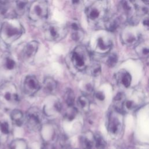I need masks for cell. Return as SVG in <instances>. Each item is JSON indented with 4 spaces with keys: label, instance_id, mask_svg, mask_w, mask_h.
Returning <instances> with one entry per match:
<instances>
[{
    "label": "cell",
    "instance_id": "19",
    "mask_svg": "<svg viewBox=\"0 0 149 149\" xmlns=\"http://www.w3.org/2000/svg\"><path fill=\"white\" fill-rule=\"evenodd\" d=\"M80 143L83 149H92L94 143V135L91 133H85L80 138Z\"/></svg>",
    "mask_w": 149,
    "mask_h": 149
},
{
    "label": "cell",
    "instance_id": "12",
    "mask_svg": "<svg viewBox=\"0 0 149 149\" xmlns=\"http://www.w3.org/2000/svg\"><path fill=\"white\" fill-rule=\"evenodd\" d=\"M125 22V20L119 14L116 13L111 16H108L104 21V24L109 32H115Z\"/></svg>",
    "mask_w": 149,
    "mask_h": 149
},
{
    "label": "cell",
    "instance_id": "28",
    "mask_svg": "<svg viewBox=\"0 0 149 149\" xmlns=\"http://www.w3.org/2000/svg\"><path fill=\"white\" fill-rule=\"evenodd\" d=\"M118 62V56L115 53L110 54L106 61V63L109 67H113Z\"/></svg>",
    "mask_w": 149,
    "mask_h": 149
},
{
    "label": "cell",
    "instance_id": "29",
    "mask_svg": "<svg viewBox=\"0 0 149 149\" xmlns=\"http://www.w3.org/2000/svg\"><path fill=\"white\" fill-rule=\"evenodd\" d=\"M69 107V109L66 111V112L65 113V118L68 120H72L75 118V116L77 113V111L76 108H75L73 106Z\"/></svg>",
    "mask_w": 149,
    "mask_h": 149
},
{
    "label": "cell",
    "instance_id": "3",
    "mask_svg": "<svg viewBox=\"0 0 149 149\" xmlns=\"http://www.w3.org/2000/svg\"><path fill=\"white\" fill-rule=\"evenodd\" d=\"M19 97L15 85L5 81L0 86V108L8 111L13 109L19 102Z\"/></svg>",
    "mask_w": 149,
    "mask_h": 149
},
{
    "label": "cell",
    "instance_id": "21",
    "mask_svg": "<svg viewBox=\"0 0 149 149\" xmlns=\"http://www.w3.org/2000/svg\"><path fill=\"white\" fill-rule=\"evenodd\" d=\"M10 129L9 124L4 120L0 121V142L4 143L9 136Z\"/></svg>",
    "mask_w": 149,
    "mask_h": 149
},
{
    "label": "cell",
    "instance_id": "1",
    "mask_svg": "<svg viewBox=\"0 0 149 149\" xmlns=\"http://www.w3.org/2000/svg\"><path fill=\"white\" fill-rule=\"evenodd\" d=\"M20 22L15 17L6 19L0 29V38L6 45H10L20 38L24 33Z\"/></svg>",
    "mask_w": 149,
    "mask_h": 149
},
{
    "label": "cell",
    "instance_id": "17",
    "mask_svg": "<svg viewBox=\"0 0 149 149\" xmlns=\"http://www.w3.org/2000/svg\"><path fill=\"white\" fill-rule=\"evenodd\" d=\"M135 51L138 56L141 58H147L149 57V42L140 41L135 47Z\"/></svg>",
    "mask_w": 149,
    "mask_h": 149
},
{
    "label": "cell",
    "instance_id": "7",
    "mask_svg": "<svg viewBox=\"0 0 149 149\" xmlns=\"http://www.w3.org/2000/svg\"><path fill=\"white\" fill-rule=\"evenodd\" d=\"M48 15V5L47 1L37 0L34 1L29 8V17L34 22L46 19Z\"/></svg>",
    "mask_w": 149,
    "mask_h": 149
},
{
    "label": "cell",
    "instance_id": "15",
    "mask_svg": "<svg viewBox=\"0 0 149 149\" xmlns=\"http://www.w3.org/2000/svg\"><path fill=\"white\" fill-rule=\"evenodd\" d=\"M39 47L38 41L33 40L27 42L23 49V57L26 61H32L36 56Z\"/></svg>",
    "mask_w": 149,
    "mask_h": 149
},
{
    "label": "cell",
    "instance_id": "26",
    "mask_svg": "<svg viewBox=\"0 0 149 149\" xmlns=\"http://www.w3.org/2000/svg\"><path fill=\"white\" fill-rule=\"evenodd\" d=\"M94 143L96 147L98 149H104L106 146V143L103 137L98 133L94 135Z\"/></svg>",
    "mask_w": 149,
    "mask_h": 149
},
{
    "label": "cell",
    "instance_id": "4",
    "mask_svg": "<svg viewBox=\"0 0 149 149\" xmlns=\"http://www.w3.org/2000/svg\"><path fill=\"white\" fill-rule=\"evenodd\" d=\"M91 44L94 52L100 54H105L112 48V40L109 33L100 31L93 37Z\"/></svg>",
    "mask_w": 149,
    "mask_h": 149
},
{
    "label": "cell",
    "instance_id": "2",
    "mask_svg": "<svg viewBox=\"0 0 149 149\" xmlns=\"http://www.w3.org/2000/svg\"><path fill=\"white\" fill-rule=\"evenodd\" d=\"M109 3L108 0H95L86 10L87 21L91 25L104 22L108 16Z\"/></svg>",
    "mask_w": 149,
    "mask_h": 149
},
{
    "label": "cell",
    "instance_id": "6",
    "mask_svg": "<svg viewBox=\"0 0 149 149\" xmlns=\"http://www.w3.org/2000/svg\"><path fill=\"white\" fill-rule=\"evenodd\" d=\"M137 6L131 0H121L118 6V14L125 22L135 23L139 16L137 13Z\"/></svg>",
    "mask_w": 149,
    "mask_h": 149
},
{
    "label": "cell",
    "instance_id": "35",
    "mask_svg": "<svg viewBox=\"0 0 149 149\" xmlns=\"http://www.w3.org/2000/svg\"><path fill=\"white\" fill-rule=\"evenodd\" d=\"M0 149H2V143L0 142Z\"/></svg>",
    "mask_w": 149,
    "mask_h": 149
},
{
    "label": "cell",
    "instance_id": "9",
    "mask_svg": "<svg viewBox=\"0 0 149 149\" xmlns=\"http://www.w3.org/2000/svg\"><path fill=\"white\" fill-rule=\"evenodd\" d=\"M42 113L36 108H30L26 115V123L27 127L32 131L37 132L40 130L42 126Z\"/></svg>",
    "mask_w": 149,
    "mask_h": 149
},
{
    "label": "cell",
    "instance_id": "11",
    "mask_svg": "<svg viewBox=\"0 0 149 149\" xmlns=\"http://www.w3.org/2000/svg\"><path fill=\"white\" fill-rule=\"evenodd\" d=\"M120 40L122 42L128 47H135L141 41V35L134 27H125L121 32Z\"/></svg>",
    "mask_w": 149,
    "mask_h": 149
},
{
    "label": "cell",
    "instance_id": "14",
    "mask_svg": "<svg viewBox=\"0 0 149 149\" xmlns=\"http://www.w3.org/2000/svg\"><path fill=\"white\" fill-rule=\"evenodd\" d=\"M40 84L35 76H28L24 81L23 89L24 93L28 95L35 94L40 89Z\"/></svg>",
    "mask_w": 149,
    "mask_h": 149
},
{
    "label": "cell",
    "instance_id": "20",
    "mask_svg": "<svg viewBox=\"0 0 149 149\" xmlns=\"http://www.w3.org/2000/svg\"><path fill=\"white\" fill-rule=\"evenodd\" d=\"M29 8V0L16 1L14 8V11L16 15L22 16Z\"/></svg>",
    "mask_w": 149,
    "mask_h": 149
},
{
    "label": "cell",
    "instance_id": "13",
    "mask_svg": "<svg viewBox=\"0 0 149 149\" xmlns=\"http://www.w3.org/2000/svg\"><path fill=\"white\" fill-rule=\"evenodd\" d=\"M17 67L14 58L9 54H6L0 59V69L8 74H13Z\"/></svg>",
    "mask_w": 149,
    "mask_h": 149
},
{
    "label": "cell",
    "instance_id": "36",
    "mask_svg": "<svg viewBox=\"0 0 149 149\" xmlns=\"http://www.w3.org/2000/svg\"><path fill=\"white\" fill-rule=\"evenodd\" d=\"M119 149H126V148H125V147H120Z\"/></svg>",
    "mask_w": 149,
    "mask_h": 149
},
{
    "label": "cell",
    "instance_id": "18",
    "mask_svg": "<svg viewBox=\"0 0 149 149\" xmlns=\"http://www.w3.org/2000/svg\"><path fill=\"white\" fill-rule=\"evenodd\" d=\"M116 80L118 83L123 86L125 87H128L130 86L132 81L131 75L129 72L125 70H120L116 74Z\"/></svg>",
    "mask_w": 149,
    "mask_h": 149
},
{
    "label": "cell",
    "instance_id": "30",
    "mask_svg": "<svg viewBox=\"0 0 149 149\" xmlns=\"http://www.w3.org/2000/svg\"><path fill=\"white\" fill-rule=\"evenodd\" d=\"M143 26L146 29L149 30V15H146L142 20Z\"/></svg>",
    "mask_w": 149,
    "mask_h": 149
},
{
    "label": "cell",
    "instance_id": "23",
    "mask_svg": "<svg viewBox=\"0 0 149 149\" xmlns=\"http://www.w3.org/2000/svg\"><path fill=\"white\" fill-rule=\"evenodd\" d=\"M10 117L13 123L16 126H20L23 123V114L22 112L19 109H13L11 112Z\"/></svg>",
    "mask_w": 149,
    "mask_h": 149
},
{
    "label": "cell",
    "instance_id": "24",
    "mask_svg": "<svg viewBox=\"0 0 149 149\" xmlns=\"http://www.w3.org/2000/svg\"><path fill=\"white\" fill-rule=\"evenodd\" d=\"M78 107L84 112H88L90 109V101L87 97L82 95L79 97L77 101Z\"/></svg>",
    "mask_w": 149,
    "mask_h": 149
},
{
    "label": "cell",
    "instance_id": "31",
    "mask_svg": "<svg viewBox=\"0 0 149 149\" xmlns=\"http://www.w3.org/2000/svg\"><path fill=\"white\" fill-rule=\"evenodd\" d=\"M72 5L74 8H79L82 5L83 0H70Z\"/></svg>",
    "mask_w": 149,
    "mask_h": 149
},
{
    "label": "cell",
    "instance_id": "34",
    "mask_svg": "<svg viewBox=\"0 0 149 149\" xmlns=\"http://www.w3.org/2000/svg\"><path fill=\"white\" fill-rule=\"evenodd\" d=\"M144 3H147V4H149V0H141Z\"/></svg>",
    "mask_w": 149,
    "mask_h": 149
},
{
    "label": "cell",
    "instance_id": "25",
    "mask_svg": "<svg viewBox=\"0 0 149 149\" xmlns=\"http://www.w3.org/2000/svg\"><path fill=\"white\" fill-rule=\"evenodd\" d=\"M74 94L71 89H68L64 95L65 101L69 107H72L74 102Z\"/></svg>",
    "mask_w": 149,
    "mask_h": 149
},
{
    "label": "cell",
    "instance_id": "22",
    "mask_svg": "<svg viewBox=\"0 0 149 149\" xmlns=\"http://www.w3.org/2000/svg\"><path fill=\"white\" fill-rule=\"evenodd\" d=\"M43 87L45 93L48 94L52 93L56 88V82L53 78L47 77L44 80Z\"/></svg>",
    "mask_w": 149,
    "mask_h": 149
},
{
    "label": "cell",
    "instance_id": "16",
    "mask_svg": "<svg viewBox=\"0 0 149 149\" xmlns=\"http://www.w3.org/2000/svg\"><path fill=\"white\" fill-rule=\"evenodd\" d=\"M69 28L72 38L77 42L81 41L84 38V32L77 20H73L70 23Z\"/></svg>",
    "mask_w": 149,
    "mask_h": 149
},
{
    "label": "cell",
    "instance_id": "27",
    "mask_svg": "<svg viewBox=\"0 0 149 149\" xmlns=\"http://www.w3.org/2000/svg\"><path fill=\"white\" fill-rule=\"evenodd\" d=\"M90 74L94 76H98L101 73V66L98 63H93L90 67Z\"/></svg>",
    "mask_w": 149,
    "mask_h": 149
},
{
    "label": "cell",
    "instance_id": "10",
    "mask_svg": "<svg viewBox=\"0 0 149 149\" xmlns=\"http://www.w3.org/2000/svg\"><path fill=\"white\" fill-rule=\"evenodd\" d=\"M67 33L65 28L55 23H50L44 29V38L46 40L57 42L63 39Z\"/></svg>",
    "mask_w": 149,
    "mask_h": 149
},
{
    "label": "cell",
    "instance_id": "8",
    "mask_svg": "<svg viewBox=\"0 0 149 149\" xmlns=\"http://www.w3.org/2000/svg\"><path fill=\"white\" fill-rule=\"evenodd\" d=\"M123 129L122 112L115 109L109 115L108 121V130L110 135L114 138L119 137Z\"/></svg>",
    "mask_w": 149,
    "mask_h": 149
},
{
    "label": "cell",
    "instance_id": "5",
    "mask_svg": "<svg viewBox=\"0 0 149 149\" xmlns=\"http://www.w3.org/2000/svg\"><path fill=\"white\" fill-rule=\"evenodd\" d=\"M71 60L73 66L79 70H84L90 64V55L83 45L77 46L72 51Z\"/></svg>",
    "mask_w": 149,
    "mask_h": 149
},
{
    "label": "cell",
    "instance_id": "32",
    "mask_svg": "<svg viewBox=\"0 0 149 149\" xmlns=\"http://www.w3.org/2000/svg\"><path fill=\"white\" fill-rule=\"evenodd\" d=\"M95 97H96V98L100 101H103L104 100L105 98V95L104 94L101 92V91H97L95 93Z\"/></svg>",
    "mask_w": 149,
    "mask_h": 149
},
{
    "label": "cell",
    "instance_id": "33",
    "mask_svg": "<svg viewBox=\"0 0 149 149\" xmlns=\"http://www.w3.org/2000/svg\"><path fill=\"white\" fill-rule=\"evenodd\" d=\"M10 0H0V4L1 5H5L9 2Z\"/></svg>",
    "mask_w": 149,
    "mask_h": 149
}]
</instances>
